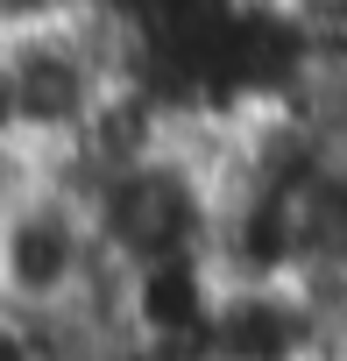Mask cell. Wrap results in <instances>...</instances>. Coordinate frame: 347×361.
<instances>
[{"instance_id": "1", "label": "cell", "mask_w": 347, "mask_h": 361, "mask_svg": "<svg viewBox=\"0 0 347 361\" xmlns=\"http://www.w3.org/2000/svg\"><path fill=\"white\" fill-rule=\"evenodd\" d=\"M128 85V29L99 8L0 29V149L57 163Z\"/></svg>"}]
</instances>
